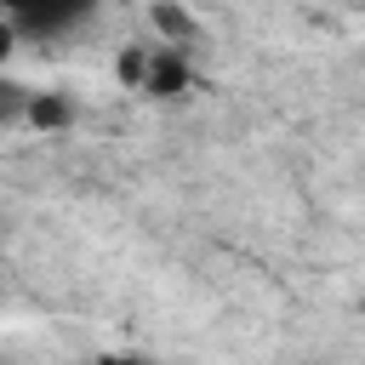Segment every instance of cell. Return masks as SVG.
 <instances>
[{
	"label": "cell",
	"instance_id": "cell-3",
	"mask_svg": "<svg viewBox=\"0 0 365 365\" xmlns=\"http://www.w3.org/2000/svg\"><path fill=\"white\" fill-rule=\"evenodd\" d=\"M23 114H29V120H34V125H51V131H57V125H68V120H74V108H68V103H63V97H29V108H23Z\"/></svg>",
	"mask_w": 365,
	"mask_h": 365
},
{
	"label": "cell",
	"instance_id": "cell-8",
	"mask_svg": "<svg viewBox=\"0 0 365 365\" xmlns=\"http://www.w3.org/2000/svg\"><path fill=\"white\" fill-rule=\"evenodd\" d=\"M91 365H154V359H91Z\"/></svg>",
	"mask_w": 365,
	"mask_h": 365
},
{
	"label": "cell",
	"instance_id": "cell-6",
	"mask_svg": "<svg viewBox=\"0 0 365 365\" xmlns=\"http://www.w3.org/2000/svg\"><path fill=\"white\" fill-rule=\"evenodd\" d=\"M143 74H148V57L143 51H120V80L125 86H143Z\"/></svg>",
	"mask_w": 365,
	"mask_h": 365
},
{
	"label": "cell",
	"instance_id": "cell-4",
	"mask_svg": "<svg viewBox=\"0 0 365 365\" xmlns=\"http://www.w3.org/2000/svg\"><path fill=\"white\" fill-rule=\"evenodd\" d=\"M154 23H160V34H165L171 46H182V40L194 34V23H188V11H177V6H154Z\"/></svg>",
	"mask_w": 365,
	"mask_h": 365
},
{
	"label": "cell",
	"instance_id": "cell-2",
	"mask_svg": "<svg viewBox=\"0 0 365 365\" xmlns=\"http://www.w3.org/2000/svg\"><path fill=\"white\" fill-rule=\"evenodd\" d=\"M143 86H148L154 97H171V91H182V86H188V63H182V46H165L160 57H148V74H143Z\"/></svg>",
	"mask_w": 365,
	"mask_h": 365
},
{
	"label": "cell",
	"instance_id": "cell-1",
	"mask_svg": "<svg viewBox=\"0 0 365 365\" xmlns=\"http://www.w3.org/2000/svg\"><path fill=\"white\" fill-rule=\"evenodd\" d=\"M0 11H6V23H11V34L63 40V34H74V29L97 11V0H0Z\"/></svg>",
	"mask_w": 365,
	"mask_h": 365
},
{
	"label": "cell",
	"instance_id": "cell-7",
	"mask_svg": "<svg viewBox=\"0 0 365 365\" xmlns=\"http://www.w3.org/2000/svg\"><path fill=\"white\" fill-rule=\"evenodd\" d=\"M11 40H17V34H11V23H6V17H0V63H6V57H11Z\"/></svg>",
	"mask_w": 365,
	"mask_h": 365
},
{
	"label": "cell",
	"instance_id": "cell-5",
	"mask_svg": "<svg viewBox=\"0 0 365 365\" xmlns=\"http://www.w3.org/2000/svg\"><path fill=\"white\" fill-rule=\"evenodd\" d=\"M23 108H29V91L11 86V80H0V120H11V114H23Z\"/></svg>",
	"mask_w": 365,
	"mask_h": 365
}]
</instances>
